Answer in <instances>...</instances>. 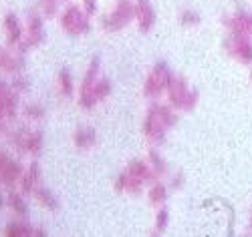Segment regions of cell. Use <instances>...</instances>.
Segmentation results:
<instances>
[{"label": "cell", "mask_w": 252, "mask_h": 237, "mask_svg": "<svg viewBox=\"0 0 252 237\" xmlns=\"http://www.w3.org/2000/svg\"><path fill=\"white\" fill-rule=\"evenodd\" d=\"M4 36H6V45L8 47H18L25 38V28L20 25V20L16 14L8 12L4 16Z\"/></svg>", "instance_id": "5bb4252c"}, {"label": "cell", "mask_w": 252, "mask_h": 237, "mask_svg": "<svg viewBox=\"0 0 252 237\" xmlns=\"http://www.w3.org/2000/svg\"><path fill=\"white\" fill-rule=\"evenodd\" d=\"M167 127L152 109H148V115L143 119V125H141V131H143V137L148 139L150 143H163L165 141V133H167Z\"/></svg>", "instance_id": "30bf717a"}, {"label": "cell", "mask_w": 252, "mask_h": 237, "mask_svg": "<svg viewBox=\"0 0 252 237\" xmlns=\"http://www.w3.org/2000/svg\"><path fill=\"white\" fill-rule=\"evenodd\" d=\"M89 12L83 10L81 6L69 4L61 14V28L71 36H81L89 30Z\"/></svg>", "instance_id": "277c9868"}, {"label": "cell", "mask_w": 252, "mask_h": 237, "mask_svg": "<svg viewBox=\"0 0 252 237\" xmlns=\"http://www.w3.org/2000/svg\"><path fill=\"white\" fill-rule=\"evenodd\" d=\"M246 231H248V235H252V217H250V223H248V229Z\"/></svg>", "instance_id": "d590c367"}, {"label": "cell", "mask_w": 252, "mask_h": 237, "mask_svg": "<svg viewBox=\"0 0 252 237\" xmlns=\"http://www.w3.org/2000/svg\"><path fill=\"white\" fill-rule=\"evenodd\" d=\"M40 179H43V173H40V165L38 161H32L29 165V169L20 177V193L23 195H29V193H34V189L40 185Z\"/></svg>", "instance_id": "2e32d148"}, {"label": "cell", "mask_w": 252, "mask_h": 237, "mask_svg": "<svg viewBox=\"0 0 252 237\" xmlns=\"http://www.w3.org/2000/svg\"><path fill=\"white\" fill-rule=\"evenodd\" d=\"M0 71L8 75H18L25 71V58L20 54H12L6 49H0Z\"/></svg>", "instance_id": "ac0fdd59"}, {"label": "cell", "mask_w": 252, "mask_h": 237, "mask_svg": "<svg viewBox=\"0 0 252 237\" xmlns=\"http://www.w3.org/2000/svg\"><path fill=\"white\" fill-rule=\"evenodd\" d=\"M12 119H8L4 113H0V133H8V123Z\"/></svg>", "instance_id": "d6a6232c"}, {"label": "cell", "mask_w": 252, "mask_h": 237, "mask_svg": "<svg viewBox=\"0 0 252 237\" xmlns=\"http://www.w3.org/2000/svg\"><path fill=\"white\" fill-rule=\"evenodd\" d=\"M63 2H69V0H40V12H43L47 18H53V16H57L59 6Z\"/></svg>", "instance_id": "f546056e"}, {"label": "cell", "mask_w": 252, "mask_h": 237, "mask_svg": "<svg viewBox=\"0 0 252 237\" xmlns=\"http://www.w3.org/2000/svg\"><path fill=\"white\" fill-rule=\"evenodd\" d=\"M18 109V93L6 82H0V113H4L8 119L16 117Z\"/></svg>", "instance_id": "4fadbf2b"}, {"label": "cell", "mask_w": 252, "mask_h": 237, "mask_svg": "<svg viewBox=\"0 0 252 237\" xmlns=\"http://www.w3.org/2000/svg\"><path fill=\"white\" fill-rule=\"evenodd\" d=\"M8 207H10V211H12V215H16V217H20V219H27V215H29V207H27V203H25V199H23V193H14V191H10V195H8Z\"/></svg>", "instance_id": "7402d4cb"}, {"label": "cell", "mask_w": 252, "mask_h": 237, "mask_svg": "<svg viewBox=\"0 0 252 237\" xmlns=\"http://www.w3.org/2000/svg\"><path fill=\"white\" fill-rule=\"evenodd\" d=\"M222 26L228 32H232V34L252 36V12L240 6L232 14H228V16L222 18Z\"/></svg>", "instance_id": "ba28073f"}, {"label": "cell", "mask_w": 252, "mask_h": 237, "mask_svg": "<svg viewBox=\"0 0 252 237\" xmlns=\"http://www.w3.org/2000/svg\"><path fill=\"white\" fill-rule=\"evenodd\" d=\"M172 189H182L184 187V173H176L174 177H172Z\"/></svg>", "instance_id": "1f68e13d"}, {"label": "cell", "mask_w": 252, "mask_h": 237, "mask_svg": "<svg viewBox=\"0 0 252 237\" xmlns=\"http://www.w3.org/2000/svg\"><path fill=\"white\" fill-rule=\"evenodd\" d=\"M73 91H75L73 77H71V73H69L67 69H63V71L59 73V93H61L63 97H71Z\"/></svg>", "instance_id": "cb8c5ba5"}, {"label": "cell", "mask_w": 252, "mask_h": 237, "mask_svg": "<svg viewBox=\"0 0 252 237\" xmlns=\"http://www.w3.org/2000/svg\"><path fill=\"white\" fill-rule=\"evenodd\" d=\"M148 161H150V165L154 167V171H156L159 177L167 173V163L163 161V157L158 153V151H154V149L150 151V153H148Z\"/></svg>", "instance_id": "83f0119b"}, {"label": "cell", "mask_w": 252, "mask_h": 237, "mask_svg": "<svg viewBox=\"0 0 252 237\" xmlns=\"http://www.w3.org/2000/svg\"><path fill=\"white\" fill-rule=\"evenodd\" d=\"M202 23V16L194 8H184L180 12V25L182 26H198Z\"/></svg>", "instance_id": "4316f807"}, {"label": "cell", "mask_w": 252, "mask_h": 237, "mask_svg": "<svg viewBox=\"0 0 252 237\" xmlns=\"http://www.w3.org/2000/svg\"><path fill=\"white\" fill-rule=\"evenodd\" d=\"M167 223H170V211H167L163 205L158 209L156 213V225H154V235H161L167 229Z\"/></svg>", "instance_id": "484cf974"}, {"label": "cell", "mask_w": 252, "mask_h": 237, "mask_svg": "<svg viewBox=\"0 0 252 237\" xmlns=\"http://www.w3.org/2000/svg\"><path fill=\"white\" fill-rule=\"evenodd\" d=\"M34 199L38 201V205L40 207H45V209H49V211H57L59 209V199L53 195V193L45 187V185H38L36 189H34Z\"/></svg>", "instance_id": "ffe728a7"}, {"label": "cell", "mask_w": 252, "mask_h": 237, "mask_svg": "<svg viewBox=\"0 0 252 237\" xmlns=\"http://www.w3.org/2000/svg\"><path fill=\"white\" fill-rule=\"evenodd\" d=\"M32 227L29 223H25V219L20 221H14V223H8L4 227V235L6 237H31L32 235Z\"/></svg>", "instance_id": "603a6c76"}, {"label": "cell", "mask_w": 252, "mask_h": 237, "mask_svg": "<svg viewBox=\"0 0 252 237\" xmlns=\"http://www.w3.org/2000/svg\"><path fill=\"white\" fill-rule=\"evenodd\" d=\"M25 169L16 159H12L8 153H0V183L12 187L16 181H20Z\"/></svg>", "instance_id": "8fae6325"}, {"label": "cell", "mask_w": 252, "mask_h": 237, "mask_svg": "<svg viewBox=\"0 0 252 237\" xmlns=\"http://www.w3.org/2000/svg\"><path fill=\"white\" fill-rule=\"evenodd\" d=\"M99 67H101L99 56H93L91 62H89V69H87L85 77H83V80H81V87H79V105H81V109H85V111L93 109V106L97 105V99L93 95V87H95V80H97Z\"/></svg>", "instance_id": "52a82bcc"}, {"label": "cell", "mask_w": 252, "mask_h": 237, "mask_svg": "<svg viewBox=\"0 0 252 237\" xmlns=\"http://www.w3.org/2000/svg\"><path fill=\"white\" fill-rule=\"evenodd\" d=\"M97 143V133L91 127H81L73 133V145L77 149H89Z\"/></svg>", "instance_id": "d6986e66"}, {"label": "cell", "mask_w": 252, "mask_h": 237, "mask_svg": "<svg viewBox=\"0 0 252 237\" xmlns=\"http://www.w3.org/2000/svg\"><path fill=\"white\" fill-rule=\"evenodd\" d=\"M234 2H236V4H240V2H242V0H234Z\"/></svg>", "instance_id": "8d00e7d4"}, {"label": "cell", "mask_w": 252, "mask_h": 237, "mask_svg": "<svg viewBox=\"0 0 252 237\" xmlns=\"http://www.w3.org/2000/svg\"><path fill=\"white\" fill-rule=\"evenodd\" d=\"M93 95H95L97 103L105 101V99H107V97L111 95V80H109V79H99V80H95Z\"/></svg>", "instance_id": "d4e9b609"}, {"label": "cell", "mask_w": 252, "mask_h": 237, "mask_svg": "<svg viewBox=\"0 0 252 237\" xmlns=\"http://www.w3.org/2000/svg\"><path fill=\"white\" fill-rule=\"evenodd\" d=\"M10 87H12L16 93H25V91H29V87H31V80H29L23 73H18V75H14Z\"/></svg>", "instance_id": "4dcf8cb0"}, {"label": "cell", "mask_w": 252, "mask_h": 237, "mask_svg": "<svg viewBox=\"0 0 252 237\" xmlns=\"http://www.w3.org/2000/svg\"><path fill=\"white\" fill-rule=\"evenodd\" d=\"M83 4H85V10L89 14H93L97 10V2H95V0H83Z\"/></svg>", "instance_id": "836d02e7"}, {"label": "cell", "mask_w": 252, "mask_h": 237, "mask_svg": "<svg viewBox=\"0 0 252 237\" xmlns=\"http://www.w3.org/2000/svg\"><path fill=\"white\" fill-rule=\"evenodd\" d=\"M167 195H170V191H167V187L163 183H159V181L152 183V187L148 191V199H150V203L154 207H161L167 201Z\"/></svg>", "instance_id": "44dd1931"}, {"label": "cell", "mask_w": 252, "mask_h": 237, "mask_svg": "<svg viewBox=\"0 0 252 237\" xmlns=\"http://www.w3.org/2000/svg\"><path fill=\"white\" fill-rule=\"evenodd\" d=\"M45 40V26H43V18H40L36 12H32L27 20V28H25V38L18 45L20 53H27L34 47H38L40 42Z\"/></svg>", "instance_id": "9c48e42d"}, {"label": "cell", "mask_w": 252, "mask_h": 237, "mask_svg": "<svg viewBox=\"0 0 252 237\" xmlns=\"http://www.w3.org/2000/svg\"><path fill=\"white\" fill-rule=\"evenodd\" d=\"M129 171L131 175H135L137 179H141L143 183H156L158 181V173L154 171V167L150 165V161H141V159H133V161H129V165L125 167Z\"/></svg>", "instance_id": "e0dca14e"}, {"label": "cell", "mask_w": 252, "mask_h": 237, "mask_svg": "<svg viewBox=\"0 0 252 237\" xmlns=\"http://www.w3.org/2000/svg\"><path fill=\"white\" fill-rule=\"evenodd\" d=\"M45 115H47V111L40 103H31L25 106V117L29 121H40V119H45Z\"/></svg>", "instance_id": "f1b7e54d"}, {"label": "cell", "mask_w": 252, "mask_h": 237, "mask_svg": "<svg viewBox=\"0 0 252 237\" xmlns=\"http://www.w3.org/2000/svg\"><path fill=\"white\" fill-rule=\"evenodd\" d=\"M222 47H224V51L230 58L238 60L240 64H252V36L230 32L224 38Z\"/></svg>", "instance_id": "8992f818"}, {"label": "cell", "mask_w": 252, "mask_h": 237, "mask_svg": "<svg viewBox=\"0 0 252 237\" xmlns=\"http://www.w3.org/2000/svg\"><path fill=\"white\" fill-rule=\"evenodd\" d=\"M4 203H6V201H4V195H2V189H0V209L4 207Z\"/></svg>", "instance_id": "e575fe53"}, {"label": "cell", "mask_w": 252, "mask_h": 237, "mask_svg": "<svg viewBox=\"0 0 252 237\" xmlns=\"http://www.w3.org/2000/svg\"><path fill=\"white\" fill-rule=\"evenodd\" d=\"M143 181L137 179L135 175H131L127 169L121 171L119 177L115 179V191L117 193H129V195H139V193L143 191Z\"/></svg>", "instance_id": "9a60e30c"}, {"label": "cell", "mask_w": 252, "mask_h": 237, "mask_svg": "<svg viewBox=\"0 0 252 237\" xmlns=\"http://www.w3.org/2000/svg\"><path fill=\"white\" fill-rule=\"evenodd\" d=\"M8 143H12L18 151L31 155H38L43 151V133L40 131H31L27 127H18L14 131H8Z\"/></svg>", "instance_id": "3957f363"}, {"label": "cell", "mask_w": 252, "mask_h": 237, "mask_svg": "<svg viewBox=\"0 0 252 237\" xmlns=\"http://www.w3.org/2000/svg\"><path fill=\"white\" fill-rule=\"evenodd\" d=\"M167 103H170L176 111H192L196 109L200 93L196 89H190L188 80L180 75H172L170 84H167Z\"/></svg>", "instance_id": "6da1fadb"}, {"label": "cell", "mask_w": 252, "mask_h": 237, "mask_svg": "<svg viewBox=\"0 0 252 237\" xmlns=\"http://www.w3.org/2000/svg\"><path fill=\"white\" fill-rule=\"evenodd\" d=\"M135 18V4L131 0H117L115 8L101 18V26L107 32H117L123 26H127Z\"/></svg>", "instance_id": "7a4b0ae2"}, {"label": "cell", "mask_w": 252, "mask_h": 237, "mask_svg": "<svg viewBox=\"0 0 252 237\" xmlns=\"http://www.w3.org/2000/svg\"><path fill=\"white\" fill-rule=\"evenodd\" d=\"M250 80H252V73H250Z\"/></svg>", "instance_id": "74e56055"}, {"label": "cell", "mask_w": 252, "mask_h": 237, "mask_svg": "<svg viewBox=\"0 0 252 237\" xmlns=\"http://www.w3.org/2000/svg\"><path fill=\"white\" fill-rule=\"evenodd\" d=\"M172 71L167 67L165 62H158L156 67L150 71L148 79L143 82V97L148 99H158L161 93L167 91V84H170V79H172Z\"/></svg>", "instance_id": "5b68a950"}, {"label": "cell", "mask_w": 252, "mask_h": 237, "mask_svg": "<svg viewBox=\"0 0 252 237\" xmlns=\"http://www.w3.org/2000/svg\"><path fill=\"white\" fill-rule=\"evenodd\" d=\"M156 10L152 6L150 0H137L135 2V20L139 32H150L156 25Z\"/></svg>", "instance_id": "7c38bea8"}]
</instances>
